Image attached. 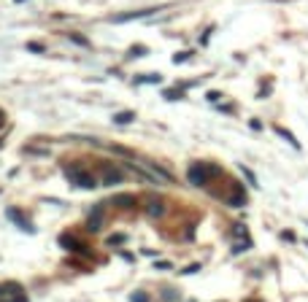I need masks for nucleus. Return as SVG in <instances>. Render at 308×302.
<instances>
[{
	"label": "nucleus",
	"instance_id": "11",
	"mask_svg": "<svg viewBox=\"0 0 308 302\" xmlns=\"http://www.w3.org/2000/svg\"><path fill=\"white\" fill-rule=\"evenodd\" d=\"M111 205H114V208H124V210H133L135 205H138V200H135L133 195H116V197H111Z\"/></svg>",
	"mask_w": 308,
	"mask_h": 302
},
{
	"label": "nucleus",
	"instance_id": "20",
	"mask_svg": "<svg viewBox=\"0 0 308 302\" xmlns=\"http://www.w3.org/2000/svg\"><path fill=\"white\" fill-rule=\"evenodd\" d=\"M187 60H192V51H179V54L173 57L176 65H179V62H187Z\"/></svg>",
	"mask_w": 308,
	"mask_h": 302
},
{
	"label": "nucleus",
	"instance_id": "4",
	"mask_svg": "<svg viewBox=\"0 0 308 302\" xmlns=\"http://www.w3.org/2000/svg\"><path fill=\"white\" fill-rule=\"evenodd\" d=\"M98 175H100L103 186H114V184H119V181L124 178V170L119 168V165H114L111 159H100L98 162Z\"/></svg>",
	"mask_w": 308,
	"mask_h": 302
},
{
	"label": "nucleus",
	"instance_id": "2",
	"mask_svg": "<svg viewBox=\"0 0 308 302\" xmlns=\"http://www.w3.org/2000/svg\"><path fill=\"white\" fill-rule=\"evenodd\" d=\"M62 173H65V178L71 181L73 186H78V189H95V186H98V175H92L87 168H81V165H65Z\"/></svg>",
	"mask_w": 308,
	"mask_h": 302
},
{
	"label": "nucleus",
	"instance_id": "6",
	"mask_svg": "<svg viewBox=\"0 0 308 302\" xmlns=\"http://www.w3.org/2000/svg\"><path fill=\"white\" fill-rule=\"evenodd\" d=\"M222 202L230 205V208H243V205H246V189H243L238 181H230V192L222 197Z\"/></svg>",
	"mask_w": 308,
	"mask_h": 302
},
{
	"label": "nucleus",
	"instance_id": "9",
	"mask_svg": "<svg viewBox=\"0 0 308 302\" xmlns=\"http://www.w3.org/2000/svg\"><path fill=\"white\" fill-rule=\"evenodd\" d=\"M5 216H8V219H11V221H14V224H16V227H19V230H22V232H27V235H33V232H36V227H33V224H30V221H27V216H25V213H22V210H19V208H8V210H5Z\"/></svg>",
	"mask_w": 308,
	"mask_h": 302
},
{
	"label": "nucleus",
	"instance_id": "18",
	"mask_svg": "<svg viewBox=\"0 0 308 302\" xmlns=\"http://www.w3.org/2000/svg\"><path fill=\"white\" fill-rule=\"evenodd\" d=\"M135 81H138V84H159V76H157V73H152V76H138Z\"/></svg>",
	"mask_w": 308,
	"mask_h": 302
},
{
	"label": "nucleus",
	"instance_id": "7",
	"mask_svg": "<svg viewBox=\"0 0 308 302\" xmlns=\"http://www.w3.org/2000/svg\"><path fill=\"white\" fill-rule=\"evenodd\" d=\"M165 210H168V205H165L162 197H146V202H144V213L149 216V219H162L165 216Z\"/></svg>",
	"mask_w": 308,
	"mask_h": 302
},
{
	"label": "nucleus",
	"instance_id": "17",
	"mask_svg": "<svg viewBox=\"0 0 308 302\" xmlns=\"http://www.w3.org/2000/svg\"><path fill=\"white\" fill-rule=\"evenodd\" d=\"M130 302H149V294H146L144 289H138V292L130 294Z\"/></svg>",
	"mask_w": 308,
	"mask_h": 302
},
{
	"label": "nucleus",
	"instance_id": "30",
	"mask_svg": "<svg viewBox=\"0 0 308 302\" xmlns=\"http://www.w3.org/2000/svg\"><path fill=\"white\" fill-rule=\"evenodd\" d=\"M249 127H252V130H262V124L257 122V119H252V122H249Z\"/></svg>",
	"mask_w": 308,
	"mask_h": 302
},
{
	"label": "nucleus",
	"instance_id": "19",
	"mask_svg": "<svg viewBox=\"0 0 308 302\" xmlns=\"http://www.w3.org/2000/svg\"><path fill=\"white\" fill-rule=\"evenodd\" d=\"M241 173L246 175V181H249V184L254 186V189H257V186H260V184H257V178H254V173H252V170H249V168H243V165H241Z\"/></svg>",
	"mask_w": 308,
	"mask_h": 302
},
{
	"label": "nucleus",
	"instance_id": "5",
	"mask_svg": "<svg viewBox=\"0 0 308 302\" xmlns=\"http://www.w3.org/2000/svg\"><path fill=\"white\" fill-rule=\"evenodd\" d=\"M0 302H30L19 283H0Z\"/></svg>",
	"mask_w": 308,
	"mask_h": 302
},
{
	"label": "nucleus",
	"instance_id": "14",
	"mask_svg": "<svg viewBox=\"0 0 308 302\" xmlns=\"http://www.w3.org/2000/svg\"><path fill=\"white\" fill-rule=\"evenodd\" d=\"M133 119H135L133 111H122V113H116V116H114V122H116V124H130Z\"/></svg>",
	"mask_w": 308,
	"mask_h": 302
},
{
	"label": "nucleus",
	"instance_id": "33",
	"mask_svg": "<svg viewBox=\"0 0 308 302\" xmlns=\"http://www.w3.org/2000/svg\"><path fill=\"white\" fill-rule=\"evenodd\" d=\"M0 146H3V140H0Z\"/></svg>",
	"mask_w": 308,
	"mask_h": 302
},
{
	"label": "nucleus",
	"instance_id": "13",
	"mask_svg": "<svg viewBox=\"0 0 308 302\" xmlns=\"http://www.w3.org/2000/svg\"><path fill=\"white\" fill-rule=\"evenodd\" d=\"M276 133L281 135V138L287 140V143H292V149H298V151H300V143H298V140H295V135L289 133V130H284V127H276Z\"/></svg>",
	"mask_w": 308,
	"mask_h": 302
},
{
	"label": "nucleus",
	"instance_id": "26",
	"mask_svg": "<svg viewBox=\"0 0 308 302\" xmlns=\"http://www.w3.org/2000/svg\"><path fill=\"white\" fill-rule=\"evenodd\" d=\"M71 41L78 43V46H89V41H87V38H81V35H71Z\"/></svg>",
	"mask_w": 308,
	"mask_h": 302
},
{
	"label": "nucleus",
	"instance_id": "15",
	"mask_svg": "<svg viewBox=\"0 0 308 302\" xmlns=\"http://www.w3.org/2000/svg\"><path fill=\"white\" fill-rule=\"evenodd\" d=\"M122 243H127V235H124V232H114L111 237H108V246H122Z\"/></svg>",
	"mask_w": 308,
	"mask_h": 302
},
{
	"label": "nucleus",
	"instance_id": "24",
	"mask_svg": "<svg viewBox=\"0 0 308 302\" xmlns=\"http://www.w3.org/2000/svg\"><path fill=\"white\" fill-rule=\"evenodd\" d=\"M144 54H149V49L144 46H133V51H130V57H144Z\"/></svg>",
	"mask_w": 308,
	"mask_h": 302
},
{
	"label": "nucleus",
	"instance_id": "22",
	"mask_svg": "<svg viewBox=\"0 0 308 302\" xmlns=\"http://www.w3.org/2000/svg\"><path fill=\"white\" fill-rule=\"evenodd\" d=\"M27 51H33V54H43V43H27Z\"/></svg>",
	"mask_w": 308,
	"mask_h": 302
},
{
	"label": "nucleus",
	"instance_id": "32",
	"mask_svg": "<svg viewBox=\"0 0 308 302\" xmlns=\"http://www.w3.org/2000/svg\"><path fill=\"white\" fill-rule=\"evenodd\" d=\"M16 3H25V0H16Z\"/></svg>",
	"mask_w": 308,
	"mask_h": 302
},
{
	"label": "nucleus",
	"instance_id": "25",
	"mask_svg": "<svg viewBox=\"0 0 308 302\" xmlns=\"http://www.w3.org/2000/svg\"><path fill=\"white\" fill-rule=\"evenodd\" d=\"M281 240H287V243H295V240H298V237H295V232L284 230V232H281Z\"/></svg>",
	"mask_w": 308,
	"mask_h": 302
},
{
	"label": "nucleus",
	"instance_id": "21",
	"mask_svg": "<svg viewBox=\"0 0 308 302\" xmlns=\"http://www.w3.org/2000/svg\"><path fill=\"white\" fill-rule=\"evenodd\" d=\"M165 100H179L181 98V89H168V92H162Z\"/></svg>",
	"mask_w": 308,
	"mask_h": 302
},
{
	"label": "nucleus",
	"instance_id": "3",
	"mask_svg": "<svg viewBox=\"0 0 308 302\" xmlns=\"http://www.w3.org/2000/svg\"><path fill=\"white\" fill-rule=\"evenodd\" d=\"M57 243H60V248H65V251H71V254H81L84 259H95V251L81 240V237L73 235V232H62V235L57 237Z\"/></svg>",
	"mask_w": 308,
	"mask_h": 302
},
{
	"label": "nucleus",
	"instance_id": "1",
	"mask_svg": "<svg viewBox=\"0 0 308 302\" xmlns=\"http://www.w3.org/2000/svg\"><path fill=\"white\" fill-rule=\"evenodd\" d=\"M211 175H222V168L214 162H200V159H195V162H190V168H187V178H190L192 186H208Z\"/></svg>",
	"mask_w": 308,
	"mask_h": 302
},
{
	"label": "nucleus",
	"instance_id": "29",
	"mask_svg": "<svg viewBox=\"0 0 308 302\" xmlns=\"http://www.w3.org/2000/svg\"><path fill=\"white\" fill-rule=\"evenodd\" d=\"M119 256H122V259H124V262H127V265H133V262H135V256H133V254H130V251H122V254H119Z\"/></svg>",
	"mask_w": 308,
	"mask_h": 302
},
{
	"label": "nucleus",
	"instance_id": "16",
	"mask_svg": "<svg viewBox=\"0 0 308 302\" xmlns=\"http://www.w3.org/2000/svg\"><path fill=\"white\" fill-rule=\"evenodd\" d=\"M162 302H179V292L176 289H162Z\"/></svg>",
	"mask_w": 308,
	"mask_h": 302
},
{
	"label": "nucleus",
	"instance_id": "28",
	"mask_svg": "<svg viewBox=\"0 0 308 302\" xmlns=\"http://www.w3.org/2000/svg\"><path fill=\"white\" fill-rule=\"evenodd\" d=\"M197 270H200V265H190V267L181 270V275H190V272H197Z\"/></svg>",
	"mask_w": 308,
	"mask_h": 302
},
{
	"label": "nucleus",
	"instance_id": "27",
	"mask_svg": "<svg viewBox=\"0 0 308 302\" xmlns=\"http://www.w3.org/2000/svg\"><path fill=\"white\" fill-rule=\"evenodd\" d=\"M219 98H222V92H205V100L208 102H216Z\"/></svg>",
	"mask_w": 308,
	"mask_h": 302
},
{
	"label": "nucleus",
	"instance_id": "8",
	"mask_svg": "<svg viewBox=\"0 0 308 302\" xmlns=\"http://www.w3.org/2000/svg\"><path fill=\"white\" fill-rule=\"evenodd\" d=\"M157 5L154 8H138V11H127V14H116L114 16V25H122V22H135V19H144V16H152V14H157Z\"/></svg>",
	"mask_w": 308,
	"mask_h": 302
},
{
	"label": "nucleus",
	"instance_id": "23",
	"mask_svg": "<svg viewBox=\"0 0 308 302\" xmlns=\"http://www.w3.org/2000/svg\"><path fill=\"white\" fill-rule=\"evenodd\" d=\"M154 267H157V270H170L173 265H170L168 259H157V262H154Z\"/></svg>",
	"mask_w": 308,
	"mask_h": 302
},
{
	"label": "nucleus",
	"instance_id": "31",
	"mask_svg": "<svg viewBox=\"0 0 308 302\" xmlns=\"http://www.w3.org/2000/svg\"><path fill=\"white\" fill-rule=\"evenodd\" d=\"M3 122H5V119H3V111H0V127H3Z\"/></svg>",
	"mask_w": 308,
	"mask_h": 302
},
{
	"label": "nucleus",
	"instance_id": "12",
	"mask_svg": "<svg viewBox=\"0 0 308 302\" xmlns=\"http://www.w3.org/2000/svg\"><path fill=\"white\" fill-rule=\"evenodd\" d=\"M232 237H241V240H252V237H249L246 224H241V221H235V224H232Z\"/></svg>",
	"mask_w": 308,
	"mask_h": 302
},
{
	"label": "nucleus",
	"instance_id": "10",
	"mask_svg": "<svg viewBox=\"0 0 308 302\" xmlns=\"http://www.w3.org/2000/svg\"><path fill=\"white\" fill-rule=\"evenodd\" d=\"M103 202L100 205H95L92 208V213H89V219H87V230L89 232H100V227H103Z\"/></svg>",
	"mask_w": 308,
	"mask_h": 302
}]
</instances>
